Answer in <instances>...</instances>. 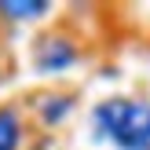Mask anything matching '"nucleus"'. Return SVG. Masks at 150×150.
Instances as JSON below:
<instances>
[{
  "label": "nucleus",
  "instance_id": "1",
  "mask_svg": "<svg viewBox=\"0 0 150 150\" xmlns=\"http://www.w3.org/2000/svg\"><path fill=\"white\" fill-rule=\"evenodd\" d=\"M95 128L121 150H150V103L106 99L95 110Z\"/></svg>",
  "mask_w": 150,
  "mask_h": 150
},
{
  "label": "nucleus",
  "instance_id": "2",
  "mask_svg": "<svg viewBox=\"0 0 150 150\" xmlns=\"http://www.w3.org/2000/svg\"><path fill=\"white\" fill-rule=\"evenodd\" d=\"M73 59H77V51H73L66 40H48L40 48V70H62V66H70Z\"/></svg>",
  "mask_w": 150,
  "mask_h": 150
},
{
  "label": "nucleus",
  "instance_id": "3",
  "mask_svg": "<svg viewBox=\"0 0 150 150\" xmlns=\"http://www.w3.org/2000/svg\"><path fill=\"white\" fill-rule=\"evenodd\" d=\"M18 117L11 110H0V150H15L18 146Z\"/></svg>",
  "mask_w": 150,
  "mask_h": 150
},
{
  "label": "nucleus",
  "instance_id": "4",
  "mask_svg": "<svg viewBox=\"0 0 150 150\" xmlns=\"http://www.w3.org/2000/svg\"><path fill=\"white\" fill-rule=\"evenodd\" d=\"M0 11H7V15H40V11H48V4H0Z\"/></svg>",
  "mask_w": 150,
  "mask_h": 150
}]
</instances>
